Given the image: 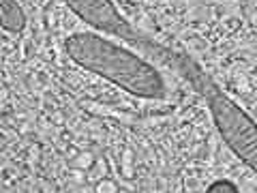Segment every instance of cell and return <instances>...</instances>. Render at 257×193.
<instances>
[{
	"label": "cell",
	"instance_id": "5",
	"mask_svg": "<svg viewBox=\"0 0 257 193\" xmlns=\"http://www.w3.org/2000/svg\"><path fill=\"white\" fill-rule=\"evenodd\" d=\"M206 193H238V187L234 182H229V180H216V182H212L210 187H208Z\"/></svg>",
	"mask_w": 257,
	"mask_h": 193
},
{
	"label": "cell",
	"instance_id": "4",
	"mask_svg": "<svg viewBox=\"0 0 257 193\" xmlns=\"http://www.w3.org/2000/svg\"><path fill=\"white\" fill-rule=\"evenodd\" d=\"M0 26L9 32H22L26 26V15L18 3H0Z\"/></svg>",
	"mask_w": 257,
	"mask_h": 193
},
{
	"label": "cell",
	"instance_id": "1",
	"mask_svg": "<svg viewBox=\"0 0 257 193\" xmlns=\"http://www.w3.org/2000/svg\"><path fill=\"white\" fill-rule=\"evenodd\" d=\"M64 50L79 67L109 79L135 96L161 99L165 94L163 77L152 64L94 32H77L69 37L64 41Z\"/></svg>",
	"mask_w": 257,
	"mask_h": 193
},
{
	"label": "cell",
	"instance_id": "2",
	"mask_svg": "<svg viewBox=\"0 0 257 193\" xmlns=\"http://www.w3.org/2000/svg\"><path fill=\"white\" fill-rule=\"evenodd\" d=\"M172 58H174V67L189 79L195 90H199L206 96L208 108H210L212 118H214V125L219 129V133L223 135L225 144L251 170L257 172V125L227 94H223L219 90V86L212 82V77L204 73L189 56L174 54Z\"/></svg>",
	"mask_w": 257,
	"mask_h": 193
},
{
	"label": "cell",
	"instance_id": "3",
	"mask_svg": "<svg viewBox=\"0 0 257 193\" xmlns=\"http://www.w3.org/2000/svg\"><path fill=\"white\" fill-rule=\"evenodd\" d=\"M69 9L79 15V20L99 28L103 32H111L120 39H126L131 43H138L142 47H150V41L135 32V28L128 24L122 15L116 11V7L107 0H84V3H69Z\"/></svg>",
	"mask_w": 257,
	"mask_h": 193
}]
</instances>
